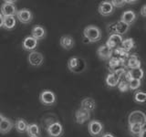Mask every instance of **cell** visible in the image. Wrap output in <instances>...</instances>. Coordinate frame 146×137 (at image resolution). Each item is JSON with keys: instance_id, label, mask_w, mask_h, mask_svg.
<instances>
[{"instance_id": "6da1fadb", "label": "cell", "mask_w": 146, "mask_h": 137, "mask_svg": "<svg viewBox=\"0 0 146 137\" xmlns=\"http://www.w3.org/2000/svg\"><path fill=\"white\" fill-rule=\"evenodd\" d=\"M83 36L89 43L98 42L102 39V30L100 29V27L94 25H90L84 29Z\"/></svg>"}, {"instance_id": "7a4b0ae2", "label": "cell", "mask_w": 146, "mask_h": 137, "mask_svg": "<svg viewBox=\"0 0 146 137\" xmlns=\"http://www.w3.org/2000/svg\"><path fill=\"white\" fill-rule=\"evenodd\" d=\"M128 123L129 124H139L143 127H145L146 125V114L136 110V111H132L129 116H128Z\"/></svg>"}, {"instance_id": "3957f363", "label": "cell", "mask_w": 146, "mask_h": 137, "mask_svg": "<svg viewBox=\"0 0 146 137\" xmlns=\"http://www.w3.org/2000/svg\"><path fill=\"white\" fill-rule=\"evenodd\" d=\"M68 68L74 73H80L86 70V62L80 58L72 57L68 61Z\"/></svg>"}, {"instance_id": "277c9868", "label": "cell", "mask_w": 146, "mask_h": 137, "mask_svg": "<svg viewBox=\"0 0 146 137\" xmlns=\"http://www.w3.org/2000/svg\"><path fill=\"white\" fill-rule=\"evenodd\" d=\"M39 100L43 105H47V106H51L54 105L57 102V97L53 91L45 90L39 94Z\"/></svg>"}, {"instance_id": "5b68a950", "label": "cell", "mask_w": 146, "mask_h": 137, "mask_svg": "<svg viewBox=\"0 0 146 137\" xmlns=\"http://www.w3.org/2000/svg\"><path fill=\"white\" fill-rule=\"evenodd\" d=\"M103 124L97 120H92L89 122L88 124V131L89 134L93 137H98L102 134L103 132Z\"/></svg>"}, {"instance_id": "8992f818", "label": "cell", "mask_w": 146, "mask_h": 137, "mask_svg": "<svg viewBox=\"0 0 146 137\" xmlns=\"http://www.w3.org/2000/svg\"><path fill=\"white\" fill-rule=\"evenodd\" d=\"M17 20L21 22L22 24H29L33 20V13L27 8H22L20 10H17Z\"/></svg>"}, {"instance_id": "52a82bcc", "label": "cell", "mask_w": 146, "mask_h": 137, "mask_svg": "<svg viewBox=\"0 0 146 137\" xmlns=\"http://www.w3.org/2000/svg\"><path fill=\"white\" fill-rule=\"evenodd\" d=\"M1 15L3 17H15L17 13V8L15 4H8L6 1L1 5L0 7Z\"/></svg>"}, {"instance_id": "ba28073f", "label": "cell", "mask_w": 146, "mask_h": 137, "mask_svg": "<svg viewBox=\"0 0 146 137\" xmlns=\"http://www.w3.org/2000/svg\"><path fill=\"white\" fill-rule=\"evenodd\" d=\"M29 62L33 67H40L44 62V56L38 51H31L29 54Z\"/></svg>"}, {"instance_id": "9c48e42d", "label": "cell", "mask_w": 146, "mask_h": 137, "mask_svg": "<svg viewBox=\"0 0 146 137\" xmlns=\"http://www.w3.org/2000/svg\"><path fill=\"white\" fill-rule=\"evenodd\" d=\"M47 132L49 137H61L63 134V127L60 122H55L48 127Z\"/></svg>"}, {"instance_id": "30bf717a", "label": "cell", "mask_w": 146, "mask_h": 137, "mask_svg": "<svg viewBox=\"0 0 146 137\" xmlns=\"http://www.w3.org/2000/svg\"><path fill=\"white\" fill-rule=\"evenodd\" d=\"M38 40H36L33 37L29 36L25 38L24 40H23L22 48L24 50H27V51H35L36 48L38 47Z\"/></svg>"}, {"instance_id": "8fae6325", "label": "cell", "mask_w": 146, "mask_h": 137, "mask_svg": "<svg viewBox=\"0 0 146 137\" xmlns=\"http://www.w3.org/2000/svg\"><path fill=\"white\" fill-rule=\"evenodd\" d=\"M98 11L102 16L107 17L111 15L114 12V7L111 5V1H102L99 5Z\"/></svg>"}, {"instance_id": "7c38bea8", "label": "cell", "mask_w": 146, "mask_h": 137, "mask_svg": "<svg viewBox=\"0 0 146 137\" xmlns=\"http://www.w3.org/2000/svg\"><path fill=\"white\" fill-rule=\"evenodd\" d=\"M90 119V112L80 108L75 112V121L78 124H83Z\"/></svg>"}, {"instance_id": "4fadbf2b", "label": "cell", "mask_w": 146, "mask_h": 137, "mask_svg": "<svg viewBox=\"0 0 146 137\" xmlns=\"http://www.w3.org/2000/svg\"><path fill=\"white\" fill-rule=\"evenodd\" d=\"M123 41L122 37L118 35V34H111V36L109 37V39L106 42V45L109 49H113L117 47H119L120 45H121V42Z\"/></svg>"}, {"instance_id": "5bb4252c", "label": "cell", "mask_w": 146, "mask_h": 137, "mask_svg": "<svg viewBox=\"0 0 146 137\" xmlns=\"http://www.w3.org/2000/svg\"><path fill=\"white\" fill-rule=\"evenodd\" d=\"M97 54L100 59H103V61H107V59H110L112 57L113 49H109L106 45H102L97 49Z\"/></svg>"}, {"instance_id": "9a60e30c", "label": "cell", "mask_w": 146, "mask_h": 137, "mask_svg": "<svg viewBox=\"0 0 146 137\" xmlns=\"http://www.w3.org/2000/svg\"><path fill=\"white\" fill-rule=\"evenodd\" d=\"M59 44H60V46L64 49L70 50L74 47L75 40L71 36L65 35V36H62L60 38V39H59Z\"/></svg>"}, {"instance_id": "2e32d148", "label": "cell", "mask_w": 146, "mask_h": 137, "mask_svg": "<svg viewBox=\"0 0 146 137\" xmlns=\"http://www.w3.org/2000/svg\"><path fill=\"white\" fill-rule=\"evenodd\" d=\"M46 35H47V31L42 26H35L31 30V37H33L36 40L43 39Z\"/></svg>"}, {"instance_id": "e0dca14e", "label": "cell", "mask_w": 146, "mask_h": 137, "mask_svg": "<svg viewBox=\"0 0 146 137\" xmlns=\"http://www.w3.org/2000/svg\"><path fill=\"white\" fill-rule=\"evenodd\" d=\"M80 108L85 110L87 112H92L95 110L96 108V102L95 100L90 98V97H87V98H84L83 100L80 102Z\"/></svg>"}, {"instance_id": "ac0fdd59", "label": "cell", "mask_w": 146, "mask_h": 137, "mask_svg": "<svg viewBox=\"0 0 146 137\" xmlns=\"http://www.w3.org/2000/svg\"><path fill=\"white\" fill-rule=\"evenodd\" d=\"M136 20V13L132 10H127L121 14V21L123 23H126L128 25L132 24Z\"/></svg>"}, {"instance_id": "d6986e66", "label": "cell", "mask_w": 146, "mask_h": 137, "mask_svg": "<svg viewBox=\"0 0 146 137\" xmlns=\"http://www.w3.org/2000/svg\"><path fill=\"white\" fill-rule=\"evenodd\" d=\"M129 29H130V25L126 24V23H123L121 20L114 23V33L115 34L122 36L129 30Z\"/></svg>"}, {"instance_id": "ffe728a7", "label": "cell", "mask_w": 146, "mask_h": 137, "mask_svg": "<svg viewBox=\"0 0 146 137\" xmlns=\"http://www.w3.org/2000/svg\"><path fill=\"white\" fill-rule=\"evenodd\" d=\"M13 122L8 118H4V120L0 122V134H7L12 130Z\"/></svg>"}, {"instance_id": "44dd1931", "label": "cell", "mask_w": 146, "mask_h": 137, "mask_svg": "<svg viewBox=\"0 0 146 137\" xmlns=\"http://www.w3.org/2000/svg\"><path fill=\"white\" fill-rule=\"evenodd\" d=\"M141 61L138 59L136 55H131L129 57V59L127 61L126 66L127 68H131V70H135V68H141Z\"/></svg>"}, {"instance_id": "7402d4cb", "label": "cell", "mask_w": 146, "mask_h": 137, "mask_svg": "<svg viewBox=\"0 0 146 137\" xmlns=\"http://www.w3.org/2000/svg\"><path fill=\"white\" fill-rule=\"evenodd\" d=\"M120 80H121L119 79V78L115 74H114L113 72L109 73V74L107 75V77H106V80H105L107 86L110 87V88H114V87L118 86Z\"/></svg>"}, {"instance_id": "603a6c76", "label": "cell", "mask_w": 146, "mask_h": 137, "mask_svg": "<svg viewBox=\"0 0 146 137\" xmlns=\"http://www.w3.org/2000/svg\"><path fill=\"white\" fill-rule=\"evenodd\" d=\"M26 132L29 134V137H39L40 134L39 126L38 124H36V123H30V124L27 125Z\"/></svg>"}, {"instance_id": "cb8c5ba5", "label": "cell", "mask_w": 146, "mask_h": 137, "mask_svg": "<svg viewBox=\"0 0 146 137\" xmlns=\"http://www.w3.org/2000/svg\"><path fill=\"white\" fill-rule=\"evenodd\" d=\"M17 25V20L15 17H4V23L3 27L5 29L11 30Z\"/></svg>"}, {"instance_id": "d4e9b609", "label": "cell", "mask_w": 146, "mask_h": 137, "mask_svg": "<svg viewBox=\"0 0 146 137\" xmlns=\"http://www.w3.org/2000/svg\"><path fill=\"white\" fill-rule=\"evenodd\" d=\"M27 122L24 120V119H17V120L15 122V128L16 130L20 132V134H24V132H27Z\"/></svg>"}, {"instance_id": "484cf974", "label": "cell", "mask_w": 146, "mask_h": 137, "mask_svg": "<svg viewBox=\"0 0 146 137\" xmlns=\"http://www.w3.org/2000/svg\"><path fill=\"white\" fill-rule=\"evenodd\" d=\"M134 45H135V42H134L133 39L128 38L121 42V48L124 49L126 52L129 53V51H131V50L134 48Z\"/></svg>"}, {"instance_id": "4316f807", "label": "cell", "mask_w": 146, "mask_h": 137, "mask_svg": "<svg viewBox=\"0 0 146 137\" xmlns=\"http://www.w3.org/2000/svg\"><path fill=\"white\" fill-rule=\"evenodd\" d=\"M143 128L144 127L141 126L139 124H129V126H128L130 134L134 137H138L141 132V131L143 130Z\"/></svg>"}, {"instance_id": "83f0119b", "label": "cell", "mask_w": 146, "mask_h": 137, "mask_svg": "<svg viewBox=\"0 0 146 137\" xmlns=\"http://www.w3.org/2000/svg\"><path fill=\"white\" fill-rule=\"evenodd\" d=\"M131 76L132 80H141L144 77V71L143 68H135V70H130Z\"/></svg>"}, {"instance_id": "f1b7e54d", "label": "cell", "mask_w": 146, "mask_h": 137, "mask_svg": "<svg viewBox=\"0 0 146 137\" xmlns=\"http://www.w3.org/2000/svg\"><path fill=\"white\" fill-rule=\"evenodd\" d=\"M134 102L137 103H145L146 102V93L141 90H136L133 96Z\"/></svg>"}, {"instance_id": "f546056e", "label": "cell", "mask_w": 146, "mask_h": 137, "mask_svg": "<svg viewBox=\"0 0 146 137\" xmlns=\"http://www.w3.org/2000/svg\"><path fill=\"white\" fill-rule=\"evenodd\" d=\"M113 53L117 55V56H119V58H129L130 57V54L126 52L124 49H123L121 47H117L115 48V49L113 50Z\"/></svg>"}, {"instance_id": "4dcf8cb0", "label": "cell", "mask_w": 146, "mask_h": 137, "mask_svg": "<svg viewBox=\"0 0 146 137\" xmlns=\"http://www.w3.org/2000/svg\"><path fill=\"white\" fill-rule=\"evenodd\" d=\"M121 66V63L120 61H119V58L117 57H111V59H109V67L111 70H116V68Z\"/></svg>"}, {"instance_id": "1f68e13d", "label": "cell", "mask_w": 146, "mask_h": 137, "mask_svg": "<svg viewBox=\"0 0 146 137\" xmlns=\"http://www.w3.org/2000/svg\"><path fill=\"white\" fill-rule=\"evenodd\" d=\"M117 87H118V90H120L121 92H127V91L129 90V83L124 80H120Z\"/></svg>"}, {"instance_id": "d6a6232c", "label": "cell", "mask_w": 146, "mask_h": 137, "mask_svg": "<svg viewBox=\"0 0 146 137\" xmlns=\"http://www.w3.org/2000/svg\"><path fill=\"white\" fill-rule=\"evenodd\" d=\"M141 85V80H132L129 82V90H138Z\"/></svg>"}, {"instance_id": "836d02e7", "label": "cell", "mask_w": 146, "mask_h": 137, "mask_svg": "<svg viewBox=\"0 0 146 137\" xmlns=\"http://www.w3.org/2000/svg\"><path fill=\"white\" fill-rule=\"evenodd\" d=\"M111 72H113L114 74H115L119 79L121 80H122V78L125 76V73H126V70L124 68H116V70H112Z\"/></svg>"}, {"instance_id": "e575fe53", "label": "cell", "mask_w": 146, "mask_h": 137, "mask_svg": "<svg viewBox=\"0 0 146 137\" xmlns=\"http://www.w3.org/2000/svg\"><path fill=\"white\" fill-rule=\"evenodd\" d=\"M111 3L113 7H122L126 4L125 0H112V1H111Z\"/></svg>"}, {"instance_id": "d590c367", "label": "cell", "mask_w": 146, "mask_h": 137, "mask_svg": "<svg viewBox=\"0 0 146 137\" xmlns=\"http://www.w3.org/2000/svg\"><path fill=\"white\" fill-rule=\"evenodd\" d=\"M140 13H141V15L146 17V5H143V7H141V10H140Z\"/></svg>"}, {"instance_id": "8d00e7d4", "label": "cell", "mask_w": 146, "mask_h": 137, "mask_svg": "<svg viewBox=\"0 0 146 137\" xmlns=\"http://www.w3.org/2000/svg\"><path fill=\"white\" fill-rule=\"evenodd\" d=\"M102 137H115L112 134H111V132H105V134H103L102 135Z\"/></svg>"}, {"instance_id": "74e56055", "label": "cell", "mask_w": 146, "mask_h": 137, "mask_svg": "<svg viewBox=\"0 0 146 137\" xmlns=\"http://www.w3.org/2000/svg\"><path fill=\"white\" fill-rule=\"evenodd\" d=\"M138 137H146V128H143V130L141 131V132Z\"/></svg>"}, {"instance_id": "f35d334b", "label": "cell", "mask_w": 146, "mask_h": 137, "mask_svg": "<svg viewBox=\"0 0 146 137\" xmlns=\"http://www.w3.org/2000/svg\"><path fill=\"white\" fill-rule=\"evenodd\" d=\"M3 23H4V17L0 13V27H3Z\"/></svg>"}, {"instance_id": "ab89813d", "label": "cell", "mask_w": 146, "mask_h": 137, "mask_svg": "<svg viewBox=\"0 0 146 137\" xmlns=\"http://www.w3.org/2000/svg\"><path fill=\"white\" fill-rule=\"evenodd\" d=\"M137 1L136 0H134V1H130V0H125V3H128V4H134L136 3Z\"/></svg>"}, {"instance_id": "60d3db41", "label": "cell", "mask_w": 146, "mask_h": 137, "mask_svg": "<svg viewBox=\"0 0 146 137\" xmlns=\"http://www.w3.org/2000/svg\"><path fill=\"white\" fill-rule=\"evenodd\" d=\"M4 118H5V117H4V116L2 115L1 113H0V122H2V121L4 120Z\"/></svg>"}, {"instance_id": "b9f144b4", "label": "cell", "mask_w": 146, "mask_h": 137, "mask_svg": "<svg viewBox=\"0 0 146 137\" xmlns=\"http://www.w3.org/2000/svg\"><path fill=\"white\" fill-rule=\"evenodd\" d=\"M6 2L8 4H15L16 3V1H7V0H6Z\"/></svg>"}]
</instances>
